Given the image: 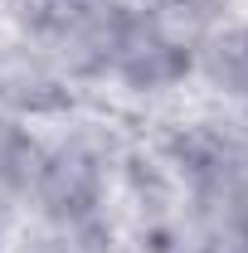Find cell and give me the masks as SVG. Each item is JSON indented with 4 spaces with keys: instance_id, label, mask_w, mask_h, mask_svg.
<instances>
[{
    "instance_id": "obj_3",
    "label": "cell",
    "mask_w": 248,
    "mask_h": 253,
    "mask_svg": "<svg viewBox=\"0 0 248 253\" xmlns=\"http://www.w3.org/2000/svg\"><path fill=\"white\" fill-rule=\"evenodd\" d=\"M107 78L117 88H126V93H136V97L175 93V88H185L195 78V39L175 34L170 25H161L146 10H131L122 39H117Z\"/></svg>"
},
{
    "instance_id": "obj_9",
    "label": "cell",
    "mask_w": 248,
    "mask_h": 253,
    "mask_svg": "<svg viewBox=\"0 0 248 253\" xmlns=\"http://www.w3.org/2000/svg\"><path fill=\"white\" fill-rule=\"evenodd\" d=\"M59 234L68 239V249H73V253H126L122 234H117V224L107 219V210H102V214H93V219L68 224V229H59Z\"/></svg>"
},
{
    "instance_id": "obj_5",
    "label": "cell",
    "mask_w": 248,
    "mask_h": 253,
    "mask_svg": "<svg viewBox=\"0 0 248 253\" xmlns=\"http://www.w3.org/2000/svg\"><path fill=\"white\" fill-rule=\"evenodd\" d=\"M185 214L200 253H248V170L185 190Z\"/></svg>"
},
{
    "instance_id": "obj_4",
    "label": "cell",
    "mask_w": 248,
    "mask_h": 253,
    "mask_svg": "<svg viewBox=\"0 0 248 253\" xmlns=\"http://www.w3.org/2000/svg\"><path fill=\"white\" fill-rule=\"evenodd\" d=\"M0 112L20 122H59L73 112V83L20 34L0 39Z\"/></svg>"
},
{
    "instance_id": "obj_1",
    "label": "cell",
    "mask_w": 248,
    "mask_h": 253,
    "mask_svg": "<svg viewBox=\"0 0 248 253\" xmlns=\"http://www.w3.org/2000/svg\"><path fill=\"white\" fill-rule=\"evenodd\" d=\"M126 15L117 0H10V34L30 39L68 83H97L112 68Z\"/></svg>"
},
{
    "instance_id": "obj_8",
    "label": "cell",
    "mask_w": 248,
    "mask_h": 253,
    "mask_svg": "<svg viewBox=\"0 0 248 253\" xmlns=\"http://www.w3.org/2000/svg\"><path fill=\"white\" fill-rule=\"evenodd\" d=\"M131 249L136 253H200V244H195V234H190L185 214H165V219L136 224Z\"/></svg>"
},
{
    "instance_id": "obj_11",
    "label": "cell",
    "mask_w": 248,
    "mask_h": 253,
    "mask_svg": "<svg viewBox=\"0 0 248 253\" xmlns=\"http://www.w3.org/2000/svg\"><path fill=\"white\" fill-rule=\"evenodd\" d=\"M5 5H10V0H5Z\"/></svg>"
},
{
    "instance_id": "obj_7",
    "label": "cell",
    "mask_w": 248,
    "mask_h": 253,
    "mask_svg": "<svg viewBox=\"0 0 248 253\" xmlns=\"http://www.w3.org/2000/svg\"><path fill=\"white\" fill-rule=\"evenodd\" d=\"M141 10H146V15H156L161 25H170L175 34H185V39H200L209 25L229 20L234 0H141Z\"/></svg>"
},
{
    "instance_id": "obj_10",
    "label": "cell",
    "mask_w": 248,
    "mask_h": 253,
    "mask_svg": "<svg viewBox=\"0 0 248 253\" xmlns=\"http://www.w3.org/2000/svg\"><path fill=\"white\" fill-rule=\"evenodd\" d=\"M5 214H10V210L0 205V253H10V249H5Z\"/></svg>"
},
{
    "instance_id": "obj_2",
    "label": "cell",
    "mask_w": 248,
    "mask_h": 253,
    "mask_svg": "<svg viewBox=\"0 0 248 253\" xmlns=\"http://www.w3.org/2000/svg\"><path fill=\"white\" fill-rule=\"evenodd\" d=\"M122 151L126 146H117V136L102 126H73L54 141H44L25 205H34L39 224H49V229H68L78 219L102 214L107 195L117 185Z\"/></svg>"
},
{
    "instance_id": "obj_6",
    "label": "cell",
    "mask_w": 248,
    "mask_h": 253,
    "mask_svg": "<svg viewBox=\"0 0 248 253\" xmlns=\"http://www.w3.org/2000/svg\"><path fill=\"white\" fill-rule=\"evenodd\" d=\"M195 78L229 107L248 102V20L229 15L195 39Z\"/></svg>"
}]
</instances>
